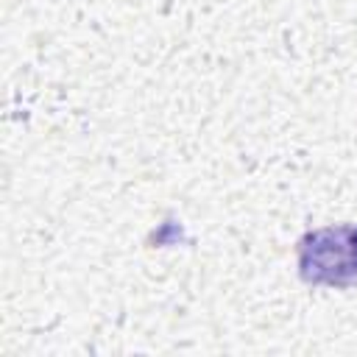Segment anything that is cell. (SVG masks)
Here are the masks:
<instances>
[{
    "instance_id": "6da1fadb",
    "label": "cell",
    "mask_w": 357,
    "mask_h": 357,
    "mask_svg": "<svg viewBox=\"0 0 357 357\" xmlns=\"http://www.w3.org/2000/svg\"><path fill=\"white\" fill-rule=\"evenodd\" d=\"M298 273L310 284H357V226L310 231L298 243Z\"/></svg>"
}]
</instances>
